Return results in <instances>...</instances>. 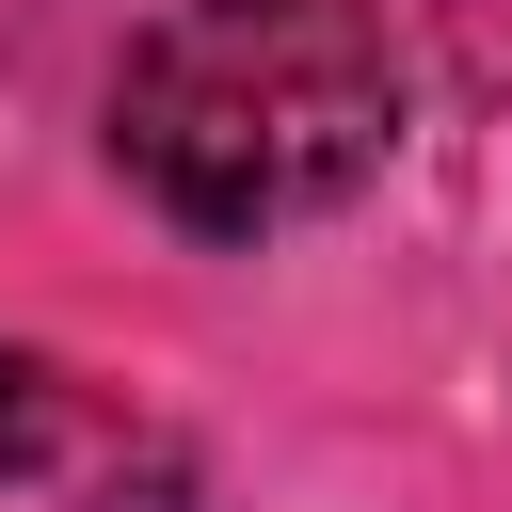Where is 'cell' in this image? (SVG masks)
Segmentation results:
<instances>
[{
  "label": "cell",
  "mask_w": 512,
  "mask_h": 512,
  "mask_svg": "<svg viewBox=\"0 0 512 512\" xmlns=\"http://www.w3.org/2000/svg\"><path fill=\"white\" fill-rule=\"evenodd\" d=\"M400 144V48L368 0H176L112 80V160L192 240H272L368 192Z\"/></svg>",
  "instance_id": "cell-1"
}]
</instances>
